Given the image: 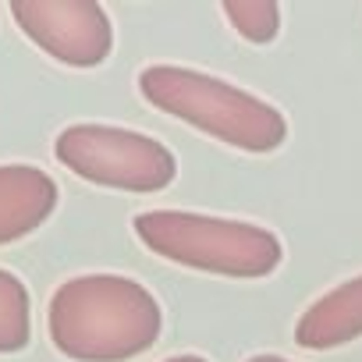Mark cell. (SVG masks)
Returning a JSON list of instances; mask_svg holds the SVG:
<instances>
[{
  "mask_svg": "<svg viewBox=\"0 0 362 362\" xmlns=\"http://www.w3.org/2000/svg\"><path fill=\"white\" fill-rule=\"evenodd\" d=\"M15 25L68 68H100L114 50L110 15L96 0H11Z\"/></svg>",
  "mask_w": 362,
  "mask_h": 362,
  "instance_id": "obj_5",
  "label": "cell"
},
{
  "mask_svg": "<svg viewBox=\"0 0 362 362\" xmlns=\"http://www.w3.org/2000/svg\"><path fill=\"white\" fill-rule=\"evenodd\" d=\"M33 337V305L18 274L0 270V355L22 351Z\"/></svg>",
  "mask_w": 362,
  "mask_h": 362,
  "instance_id": "obj_8",
  "label": "cell"
},
{
  "mask_svg": "<svg viewBox=\"0 0 362 362\" xmlns=\"http://www.w3.org/2000/svg\"><path fill=\"white\" fill-rule=\"evenodd\" d=\"M249 362H291V358H281V355H252Z\"/></svg>",
  "mask_w": 362,
  "mask_h": 362,
  "instance_id": "obj_11",
  "label": "cell"
},
{
  "mask_svg": "<svg viewBox=\"0 0 362 362\" xmlns=\"http://www.w3.org/2000/svg\"><path fill=\"white\" fill-rule=\"evenodd\" d=\"M362 337V274L320 295L295 323V341L309 351H330Z\"/></svg>",
  "mask_w": 362,
  "mask_h": 362,
  "instance_id": "obj_7",
  "label": "cell"
},
{
  "mask_svg": "<svg viewBox=\"0 0 362 362\" xmlns=\"http://www.w3.org/2000/svg\"><path fill=\"white\" fill-rule=\"evenodd\" d=\"M47 330L64 358L128 362L156 344L163 313L153 291L132 277L82 274L54 291Z\"/></svg>",
  "mask_w": 362,
  "mask_h": 362,
  "instance_id": "obj_1",
  "label": "cell"
},
{
  "mask_svg": "<svg viewBox=\"0 0 362 362\" xmlns=\"http://www.w3.org/2000/svg\"><path fill=\"white\" fill-rule=\"evenodd\" d=\"M221 11L249 43H270L281 33V8L274 0H224Z\"/></svg>",
  "mask_w": 362,
  "mask_h": 362,
  "instance_id": "obj_9",
  "label": "cell"
},
{
  "mask_svg": "<svg viewBox=\"0 0 362 362\" xmlns=\"http://www.w3.org/2000/svg\"><path fill=\"white\" fill-rule=\"evenodd\" d=\"M163 362H206L203 355H170V358H163Z\"/></svg>",
  "mask_w": 362,
  "mask_h": 362,
  "instance_id": "obj_10",
  "label": "cell"
},
{
  "mask_svg": "<svg viewBox=\"0 0 362 362\" xmlns=\"http://www.w3.org/2000/svg\"><path fill=\"white\" fill-rule=\"evenodd\" d=\"M139 93L156 110L245 153H274L288 139V121L274 103L206 71L149 64L139 75Z\"/></svg>",
  "mask_w": 362,
  "mask_h": 362,
  "instance_id": "obj_2",
  "label": "cell"
},
{
  "mask_svg": "<svg viewBox=\"0 0 362 362\" xmlns=\"http://www.w3.org/2000/svg\"><path fill=\"white\" fill-rule=\"evenodd\" d=\"M54 156L82 181L117 192H163L177 177V160L163 142L117 124H68Z\"/></svg>",
  "mask_w": 362,
  "mask_h": 362,
  "instance_id": "obj_4",
  "label": "cell"
},
{
  "mask_svg": "<svg viewBox=\"0 0 362 362\" xmlns=\"http://www.w3.org/2000/svg\"><path fill=\"white\" fill-rule=\"evenodd\" d=\"M57 210V181L33 163H0V245L33 235Z\"/></svg>",
  "mask_w": 362,
  "mask_h": 362,
  "instance_id": "obj_6",
  "label": "cell"
},
{
  "mask_svg": "<svg viewBox=\"0 0 362 362\" xmlns=\"http://www.w3.org/2000/svg\"><path fill=\"white\" fill-rule=\"evenodd\" d=\"M132 228L160 259L221 277H270L284 259L281 238L249 221H224L189 210H149L139 214Z\"/></svg>",
  "mask_w": 362,
  "mask_h": 362,
  "instance_id": "obj_3",
  "label": "cell"
}]
</instances>
